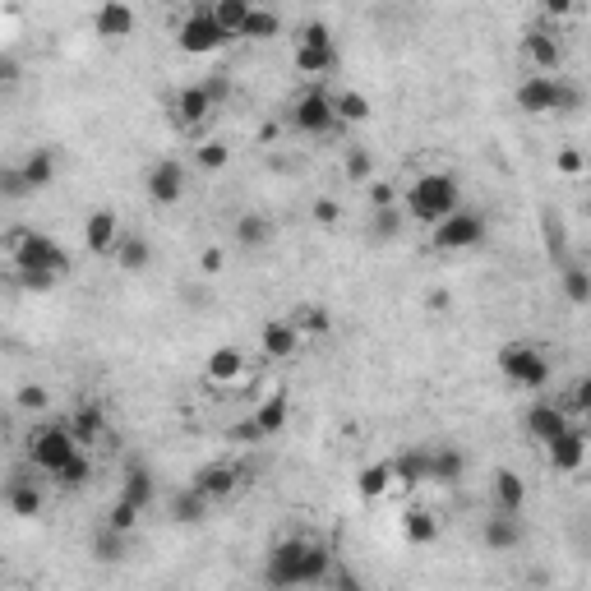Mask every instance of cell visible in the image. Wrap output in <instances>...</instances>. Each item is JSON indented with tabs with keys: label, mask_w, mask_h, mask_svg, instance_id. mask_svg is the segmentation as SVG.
Here are the masks:
<instances>
[{
	"label": "cell",
	"mask_w": 591,
	"mask_h": 591,
	"mask_svg": "<svg viewBox=\"0 0 591 591\" xmlns=\"http://www.w3.org/2000/svg\"><path fill=\"white\" fill-rule=\"evenodd\" d=\"M356 490H361V499H384L388 490H393V467H388V462L361 467L356 471Z\"/></svg>",
	"instance_id": "obj_36"
},
{
	"label": "cell",
	"mask_w": 591,
	"mask_h": 591,
	"mask_svg": "<svg viewBox=\"0 0 591 591\" xmlns=\"http://www.w3.org/2000/svg\"><path fill=\"white\" fill-rule=\"evenodd\" d=\"M231 162V148L222 144V139H208V144L194 148V167L199 171H222Z\"/></svg>",
	"instance_id": "obj_45"
},
{
	"label": "cell",
	"mask_w": 591,
	"mask_h": 591,
	"mask_svg": "<svg viewBox=\"0 0 591 591\" xmlns=\"http://www.w3.org/2000/svg\"><path fill=\"white\" fill-rule=\"evenodd\" d=\"M370 116H374V107L361 88H338L333 93V121H338V130L342 125H365Z\"/></svg>",
	"instance_id": "obj_27"
},
{
	"label": "cell",
	"mask_w": 591,
	"mask_h": 591,
	"mask_svg": "<svg viewBox=\"0 0 591 591\" xmlns=\"http://www.w3.org/2000/svg\"><path fill=\"white\" fill-rule=\"evenodd\" d=\"M199 268H204L208 278H218L222 268H227V254H222V245H208V250L199 254Z\"/></svg>",
	"instance_id": "obj_56"
},
{
	"label": "cell",
	"mask_w": 591,
	"mask_h": 591,
	"mask_svg": "<svg viewBox=\"0 0 591 591\" xmlns=\"http://www.w3.org/2000/svg\"><path fill=\"white\" fill-rule=\"evenodd\" d=\"M245 374V351L241 347H213L204 361V379L208 384H236Z\"/></svg>",
	"instance_id": "obj_25"
},
{
	"label": "cell",
	"mask_w": 591,
	"mask_h": 591,
	"mask_svg": "<svg viewBox=\"0 0 591 591\" xmlns=\"http://www.w3.org/2000/svg\"><path fill=\"white\" fill-rule=\"evenodd\" d=\"M236 241H241V250H268L273 222H268L264 213H241V218H236Z\"/></svg>",
	"instance_id": "obj_35"
},
{
	"label": "cell",
	"mask_w": 591,
	"mask_h": 591,
	"mask_svg": "<svg viewBox=\"0 0 591 591\" xmlns=\"http://www.w3.org/2000/svg\"><path fill=\"white\" fill-rule=\"evenodd\" d=\"M116 268H125V273H144L148 264H153V245L144 241V236H134V231H125L121 245H116Z\"/></svg>",
	"instance_id": "obj_32"
},
{
	"label": "cell",
	"mask_w": 591,
	"mask_h": 591,
	"mask_svg": "<svg viewBox=\"0 0 591 591\" xmlns=\"http://www.w3.org/2000/svg\"><path fill=\"white\" fill-rule=\"evenodd\" d=\"M208 14H213L222 33L236 42V37H241V28H245V14H250V0H213V5H208Z\"/></svg>",
	"instance_id": "obj_37"
},
{
	"label": "cell",
	"mask_w": 591,
	"mask_h": 591,
	"mask_svg": "<svg viewBox=\"0 0 591 591\" xmlns=\"http://www.w3.org/2000/svg\"><path fill=\"white\" fill-rule=\"evenodd\" d=\"M513 102L527 116H573V111L587 107V93L568 74H527L518 93H513Z\"/></svg>",
	"instance_id": "obj_3"
},
{
	"label": "cell",
	"mask_w": 591,
	"mask_h": 591,
	"mask_svg": "<svg viewBox=\"0 0 591 591\" xmlns=\"http://www.w3.org/2000/svg\"><path fill=\"white\" fill-rule=\"evenodd\" d=\"M522 56H527L531 74H564V42L555 28H531L522 37Z\"/></svg>",
	"instance_id": "obj_13"
},
{
	"label": "cell",
	"mask_w": 591,
	"mask_h": 591,
	"mask_svg": "<svg viewBox=\"0 0 591 591\" xmlns=\"http://www.w3.org/2000/svg\"><path fill=\"white\" fill-rule=\"evenodd\" d=\"M425 305H430V310H448V291H430V301H425Z\"/></svg>",
	"instance_id": "obj_59"
},
{
	"label": "cell",
	"mask_w": 591,
	"mask_h": 591,
	"mask_svg": "<svg viewBox=\"0 0 591 591\" xmlns=\"http://www.w3.org/2000/svg\"><path fill=\"white\" fill-rule=\"evenodd\" d=\"M402 227H407V213H402V204H393V208H374L370 213V241H398L402 236Z\"/></svg>",
	"instance_id": "obj_38"
},
{
	"label": "cell",
	"mask_w": 591,
	"mask_h": 591,
	"mask_svg": "<svg viewBox=\"0 0 591 591\" xmlns=\"http://www.w3.org/2000/svg\"><path fill=\"white\" fill-rule=\"evenodd\" d=\"M227 439H231V444H259L264 435H259V425H254V421H241V425H231V430H227Z\"/></svg>",
	"instance_id": "obj_57"
},
{
	"label": "cell",
	"mask_w": 591,
	"mask_h": 591,
	"mask_svg": "<svg viewBox=\"0 0 591 591\" xmlns=\"http://www.w3.org/2000/svg\"><path fill=\"white\" fill-rule=\"evenodd\" d=\"M19 171H24V185L33 194H42V190H51V185H56V153H51V148H33V153L24 157V162H19Z\"/></svg>",
	"instance_id": "obj_26"
},
{
	"label": "cell",
	"mask_w": 591,
	"mask_h": 591,
	"mask_svg": "<svg viewBox=\"0 0 591 591\" xmlns=\"http://www.w3.org/2000/svg\"><path fill=\"white\" fill-rule=\"evenodd\" d=\"M241 476H245V471H241V467H231V462H204V467L194 471L190 490H199L208 504H222V499H231V495H236V490L245 485Z\"/></svg>",
	"instance_id": "obj_14"
},
{
	"label": "cell",
	"mask_w": 591,
	"mask_h": 591,
	"mask_svg": "<svg viewBox=\"0 0 591 591\" xmlns=\"http://www.w3.org/2000/svg\"><path fill=\"white\" fill-rule=\"evenodd\" d=\"M324 587H328V591H365V582L356 578V573H351V568L338 559V564H333V573L324 578Z\"/></svg>",
	"instance_id": "obj_50"
},
{
	"label": "cell",
	"mask_w": 591,
	"mask_h": 591,
	"mask_svg": "<svg viewBox=\"0 0 591 591\" xmlns=\"http://www.w3.org/2000/svg\"><path fill=\"white\" fill-rule=\"evenodd\" d=\"M545 250L555 254L559 264H568V241H564V227H559L550 213H545Z\"/></svg>",
	"instance_id": "obj_51"
},
{
	"label": "cell",
	"mask_w": 591,
	"mask_h": 591,
	"mask_svg": "<svg viewBox=\"0 0 591 591\" xmlns=\"http://www.w3.org/2000/svg\"><path fill=\"white\" fill-rule=\"evenodd\" d=\"M278 33H282V14L268 10V5H250L245 28H241L245 42H268V37H278ZM241 37H236V42H241Z\"/></svg>",
	"instance_id": "obj_34"
},
{
	"label": "cell",
	"mask_w": 591,
	"mask_h": 591,
	"mask_svg": "<svg viewBox=\"0 0 591 591\" xmlns=\"http://www.w3.org/2000/svg\"><path fill=\"white\" fill-rule=\"evenodd\" d=\"M93 28H97V37H130L139 28V14L125 0H107V5H97Z\"/></svg>",
	"instance_id": "obj_24"
},
{
	"label": "cell",
	"mask_w": 591,
	"mask_h": 591,
	"mask_svg": "<svg viewBox=\"0 0 591 591\" xmlns=\"http://www.w3.org/2000/svg\"><path fill=\"white\" fill-rule=\"evenodd\" d=\"M0 199H10V204H24V199H33V190L24 185V171H19V162H14V167H0Z\"/></svg>",
	"instance_id": "obj_46"
},
{
	"label": "cell",
	"mask_w": 591,
	"mask_h": 591,
	"mask_svg": "<svg viewBox=\"0 0 591 591\" xmlns=\"http://www.w3.org/2000/svg\"><path fill=\"white\" fill-rule=\"evenodd\" d=\"M144 190L157 208H176L185 199V190H190V171H185L181 157H157L144 171Z\"/></svg>",
	"instance_id": "obj_11"
},
{
	"label": "cell",
	"mask_w": 591,
	"mask_h": 591,
	"mask_svg": "<svg viewBox=\"0 0 591 591\" xmlns=\"http://www.w3.org/2000/svg\"><path fill=\"white\" fill-rule=\"evenodd\" d=\"M287 416H291V398L287 393H273V398H264L254 407L250 421L259 425V435L268 439V435H282V430H287Z\"/></svg>",
	"instance_id": "obj_30"
},
{
	"label": "cell",
	"mask_w": 591,
	"mask_h": 591,
	"mask_svg": "<svg viewBox=\"0 0 591 591\" xmlns=\"http://www.w3.org/2000/svg\"><path fill=\"white\" fill-rule=\"evenodd\" d=\"M402 536H407V545H435L439 518L430 508H407V513H402Z\"/></svg>",
	"instance_id": "obj_33"
},
{
	"label": "cell",
	"mask_w": 591,
	"mask_h": 591,
	"mask_svg": "<svg viewBox=\"0 0 591 591\" xmlns=\"http://www.w3.org/2000/svg\"><path fill=\"white\" fill-rule=\"evenodd\" d=\"M287 125L305 139H324V134H338V121H333V93L319 84H310L305 93H296V102L287 107Z\"/></svg>",
	"instance_id": "obj_8"
},
{
	"label": "cell",
	"mask_w": 591,
	"mask_h": 591,
	"mask_svg": "<svg viewBox=\"0 0 591 591\" xmlns=\"http://www.w3.org/2000/svg\"><path fill=\"white\" fill-rule=\"evenodd\" d=\"M125 541H130V536H121V531H111L107 522H102V527L93 531V559H97V564H121V559L130 555Z\"/></svg>",
	"instance_id": "obj_40"
},
{
	"label": "cell",
	"mask_w": 591,
	"mask_h": 591,
	"mask_svg": "<svg viewBox=\"0 0 591 591\" xmlns=\"http://www.w3.org/2000/svg\"><path fill=\"white\" fill-rule=\"evenodd\" d=\"M485 236H490V222H485V213H476V208H458V213H448L439 227H430V245L444 254L476 250V245H485Z\"/></svg>",
	"instance_id": "obj_9"
},
{
	"label": "cell",
	"mask_w": 591,
	"mask_h": 591,
	"mask_svg": "<svg viewBox=\"0 0 591 591\" xmlns=\"http://www.w3.org/2000/svg\"><path fill=\"white\" fill-rule=\"evenodd\" d=\"M213 97H208L204 84H185L176 88V97H171V121L181 125V130H199V125L213 121Z\"/></svg>",
	"instance_id": "obj_15"
},
{
	"label": "cell",
	"mask_w": 591,
	"mask_h": 591,
	"mask_svg": "<svg viewBox=\"0 0 591 591\" xmlns=\"http://www.w3.org/2000/svg\"><path fill=\"white\" fill-rule=\"evenodd\" d=\"M398 204L411 222L439 227L448 213L462 208V185H458V176H448V171H425V176H416V181L407 185V199H398Z\"/></svg>",
	"instance_id": "obj_2"
},
{
	"label": "cell",
	"mask_w": 591,
	"mask_h": 591,
	"mask_svg": "<svg viewBox=\"0 0 591 591\" xmlns=\"http://www.w3.org/2000/svg\"><path fill=\"white\" fill-rule=\"evenodd\" d=\"M74 453H79V444H74V435L65 430V421H37L24 435V462L33 471H42V476L65 471L74 462Z\"/></svg>",
	"instance_id": "obj_5"
},
{
	"label": "cell",
	"mask_w": 591,
	"mask_h": 591,
	"mask_svg": "<svg viewBox=\"0 0 591 591\" xmlns=\"http://www.w3.org/2000/svg\"><path fill=\"white\" fill-rule=\"evenodd\" d=\"M430 481L448 485V490H458V485L467 481V453H462L458 444L430 448Z\"/></svg>",
	"instance_id": "obj_22"
},
{
	"label": "cell",
	"mask_w": 591,
	"mask_h": 591,
	"mask_svg": "<svg viewBox=\"0 0 591 591\" xmlns=\"http://www.w3.org/2000/svg\"><path fill=\"white\" fill-rule=\"evenodd\" d=\"M527 541V522L522 513H490L481 522V545L485 550H495V555H508V550H518Z\"/></svg>",
	"instance_id": "obj_18"
},
{
	"label": "cell",
	"mask_w": 591,
	"mask_h": 591,
	"mask_svg": "<svg viewBox=\"0 0 591 591\" xmlns=\"http://www.w3.org/2000/svg\"><path fill=\"white\" fill-rule=\"evenodd\" d=\"M208 499L199 495V490H190V485H185V490H176V495H171V504H167V513H171V522H181V527H199V522H208Z\"/></svg>",
	"instance_id": "obj_29"
},
{
	"label": "cell",
	"mask_w": 591,
	"mask_h": 591,
	"mask_svg": "<svg viewBox=\"0 0 591 591\" xmlns=\"http://www.w3.org/2000/svg\"><path fill=\"white\" fill-rule=\"evenodd\" d=\"M204 88H208V97H213V107H222V102H227V97H231V79H227V74H208V79H204Z\"/></svg>",
	"instance_id": "obj_55"
},
{
	"label": "cell",
	"mask_w": 591,
	"mask_h": 591,
	"mask_svg": "<svg viewBox=\"0 0 591 591\" xmlns=\"http://www.w3.org/2000/svg\"><path fill=\"white\" fill-rule=\"evenodd\" d=\"M499 374L513 388H545L555 379V361L536 342H504L499 347Z\"/></svg>",
	"instance_id": "obj_6"
},
{
	"label": "cell",
	"mask_w": 591,
	"mask_h": 591,
	"mask_svg": "<svg viewBox=\"0 0 591 591\" xmlns=\"http://www.w3.org/2000/svg\"><path fill=\"white\" fill-rule=\"evenodd\" d=\"M291 65H296V74H305V79H324V74L338 70V42H333V28H328L324 19H314V24H305L301 33H296V56H291Z\"/></svg>",
	"instance_id": "obj_7"
},
{
	"label": "cell",
	"mask_w": 591,
	"mask_h": 591,
	"mask_svg": "<svg viewBox=\"0 0 591 591\" xmlns=\"http://www.w3.org/2000/svg\"><path fill=\"white\" fill-rule=\"evenodd\" d=\"M559 291L568 296V305H587L591 301V273L582 264H564V278H559Z\"/></svg>",
	"instance_id": "obj_42"
},
{
	"label": "cell",
	"mask_w": 591,
	"mask_h": 591,
	"mask_svg": "<svg viewBox=\"0 0 591 591\" xmlns=\"http://www.w3.org/2000/svg\"><path fill=\"white\" fill-rule=\"evenodd\" d=\"M259 351L268 361H296L301 333L291 328V319H268V324H259Z\"/></svg>",
	"instance_id": "obj_20"
},
{
	"label": "cell",
	"mask_w": 591,
	"mask_h": 591,
	"mask_svg": "<svg viewBox=\"0 0 591 591\" xmlns=\"http://www.w3.org/2000/svg\"><path fill=\"white\" fill-rule=\"evenodd\" d=\"M545 14H550V19H555V14H573V5H568V0H545Z\"/></svg>",
	"instance_id": "obj_58"
},
{
	"label": "cell",
	"mask_w": 591,
	"mask_h": 591,
	"mask_svg": "<svg viewBox=\"0 0 591 591\" xmlns=\"http://www.w3.org/2000/svg\"><path fill=\"white\" fill-rule=\"evenodd\" d=\"M0 435H5V421H0Z\"/></svg>",
	"instance_id": "obj_60"
},
{
	"label": "cell",
	"mask_w": 591,
	"mask_h": 591,
	"mask_svg": "<svg viewBox=\"0 0 591 591\" xmlns=\"http://www.w3.org/2000/svg\"><path fill=\"white\" fill-rule=\"evenodd\" d=\"M310 218H314V227L333 231V227H338V222H342V204H338V199H328V194H324V199H314V204H310Z\"/></svg>",
	"instance_id": "obj_49"
},
{
	"label": "cell",
	"mask_w": 591,
	"mask_h": 591,
	"mask_svg": "<svg viewBox=\"0 0 591 591\" xmlns=\"http://www.w3.org/2000/svg\"><path fill=\"white\" fill-rule=\"evenodd\" d=\"M342 176H347L351 185H370L374 181V153L361 144H351L347 157H342Z\"/></svg>",
	"instance_id": "obj_41"
},
{
	"label": "cell",
	"mask_w": 591,
	"mask_h": 591,
	"mask_svg": "<svg viewBox=\"0 0 591 591\" xmlns=\"http://www.w3.org/2000/svg\"><path fill=\"white\" fill-rule=\"evenodd\" d=\"M51 481L61 485V490H84V485L93 481V458H88L84 448H79V453H74V462H70V467H65V471H56Z\"/></svg>",
	"instance_id": "obj_43"
},
{
	"label": "cell",
	"mask_w": 591,
	"mask_h": 591,
	"mask_svg": "<svg viewBox=\"0 0 591 591\" xmlns=\"http://www.w3.org/2000/svg\"><path fill=\"white\" fill-rule=\"evenodd\" d=\"M121 218L111 213V208H97V213H88L84 222V250L97 254V259H111L116 254V245H121Z\"/></svg>",
	"instance_id": "obj_19"
},
{
	"label": "cell",
	"mask_w": 591,
	"mask_h": 591,
	"mask_svg": "<svg viewBox=\"0 0 591 591\" xmlns=\"http://www.w3.org/2000/svg\"><path fill=\"white\" fill-rule=\"evenodd\" d=\"M545 458H550V471H559V476L582 471V462H587V430H582V425H568L564 435L545 444Z\"/></svg>",
	"instance_id": "obj_17"
},
{
	"label": "cell",
	"mask_w": 591,
	"mask_h": 591,
	"mask_svg": "<svg viewBox=\"0 0 591 591\" xmlns=\"http://www.w3.org/2000/svg\"><path fill=\"white\" fill-rule=\"evenodd\" d=\"M153 495H157L153 471H148V467H139V462H134V467L125 471L121 495H116V499H125V504H134V508H139V513H148V504H153Z\"/></svg>",
	"instance_id": "obj_28"
},
{
	"label": "cell",
	"mask_w": 591,
	"mask_h": 591,
	"mask_svg": "<svg viewBox=\"0 0 591 591\" xmlns=\"http://www.w3.org/2000/svg\"><path fill=\"white\" fill-rule=\"evenodd\" d=\"M568 425H573V421H568V411L559 407L555 398H536L527 407V416H522V430H527L536 444H550V439H559Z\"/></svg>",
	"instance_id": "obj_16"
},
{
	"label": "cell",
	"mask_w": 591,
	"mask_h": 591,
	"mask_svg": "<svg viewBox=\"0 0 591 591\" xmlns=\"http://www.w3.org/2000/svg\"><path fill=\"white\" fill-rule=\"evenodd\" d=\"M14 407L28 411V416H47L51 388H42V384H19V388H14Z\"/></svg>",
	"instance_id": "obj_44"
},
{
	"label": "cell",
	"mask_w": 591,
	"mask_h": 591,
	"mask_svg": "<svg viewBox=\"0 0 591 591\" xmlns=\"http://www.w3.org/2000/svg\"><path fill=\"white\" fill-rule=\"evenodd\" d=\"M365 199H370V213H374V208H393V204H398V185L384 181V176H374V181L365 185Z\"/></svg>",
	"instance_id": "obj_48"
},
{
	"label": "cell",
	"mask_w": 591,
	"mask_h": 591,
	"mask_svg": "<svg viewBox=\"0 0 591 591\" xmlns=\"http://www.w3.org/2000/svg\"><path fill=\"white\" fill-rule=\"evenodd\" d=\"M5 508L14 518H42L47 513V490L37 485V471L33 467H19L5 481Z\"/></svg>",
	"instance_id": "obj_12"
},
{
	"label": "cell",
	"mask_w": 591,
	"mask_h": 591,
	"mask_svg": "<svg viewBox=\"0 0 591 591\" xmlns=\"http://www.w3.org/2000/svg\"><path fill=\"white\" fill-rule=\"evenodd\" d=\"M227 42L231 37L218 28V19L208 14V5H194L181 19V28H176V47H181L185 56H213V51H222Z\"/></svg>",
	"instance_id": "obj_10"
},
{
	"label": "cell",
	"mask_w": 591,
	"mask_h": 591,
	"mask_svg": "<svg viewBox=\"0 0 591 591\" xmlns=\"http://www.w3.org/2000/svg\"><path fill=\"white\" fill-rule=\"evenodd\" d=\"M14 282H19L24 291H37V296H42V291L61 287V278H51V273H14Z\"/></svg>",
	"instance_id": "obj_53"
},
{
	"label": "cell",
	"mask_w": 591,
	"mask_h": 591,
	"mask_svg": "<svg viewBox=\"0 0 591 591\" xmlns=\"http://www.w3.org/2000/svg\"><path fill=\"white\" fill-rule=\"evenodd\" d=\"M388 467H393V485L421 490V485H430V448H421V444L402 448V453L388 462Z\"/></svg>",
	"instance_id": "obj_21"
},
{
	"label": "cell",
	"mask_w": 591,
	"mask_h": 591,
	"mask_svg": "<svg viewBox=\"0 0 591 591\" xmlns=\"http://www.w3.org/2000/svg\"><path fill=\"white\" fill-rule=\"evenodd\" d=\"M555 171H564V176H582V171H587V157H582L578 148H559V153H555Z\"/></svg>",
	"instance_id": "obj_52"
},
{
	"label": "cell",
	"mask_w": 591,
	"mask_h": 591,
	"mask_svg": "<svg viewBox=\"0 0 591 591\" xmlns=\"http://www.w3.org/2000/svg\"><path fill=\"white\" fill-rule=\"evenodd\" d=\"M19 79H24V65H19V56L0 51V88H14Z\"/></svg>",
	"instance_id": "obj_54"
},
{
	"label": "cell",
	"mask_w": 591,
	"mask_h": 591,
	"mask_svg": "<svg viewBox=\"0 0 591 591\" xmlns=\"http://www.w3.org/2000/svg\"><path fill=\"white\" fill-rule=\"evenodd\" d=\"M102 522H107L111 531H121V536H130V531L139 527V508H134V504H125V499H116V504L107 508V518H102Z\"/></svg>",
	"instance_id": "obj_47"
},
{
	"label": "cell",
	"mask_w": 591,
	"mask_h": 591,
	"mask_svg": "<svg viewBox=\"0 0 591 591\" xmlns=\"http://www.w3.org/2000/svg\"><path fill=\"white\" fill-rule=\"evenodd\" d=\"M338 555L328 550L324 541H310V536H282V541L268 545L264 555V587L268 591H301V587H324V578L333 573Z\"/></svg>",
	"instance_id": "obj_1"
},
{
	"label": "cell",
	"mask_w": 591,
	"mask_h": 591,
	"mask_svg": "<svg viewBox=\"0 0 591 591\" xmlns=\"http://www.w3.org/2000/svg\"><path fill=\"white\" fill-rule=\"evenodd\" d=\"M291 328L301 333V342L305 338H328V333H333V314L319 310V305H301V310L291 314Z\"/></svg>",
	"instance_id": "obj_39"
},
{
	"label": "cell",
	"mask_w": 591,
	"mask_h": 591,
	"mask_svg": "<svg viewBox=\"0 0 591 591\" xmlns=\"http://www.w3.org/2000/svg\"><path fill=\"white\" fill-rule=\"evenodd\" d=\"M10 264L14 273H51V278H70V250L47 231H14L10 236Z\"/></svg>",
	"instance_id": "obj_4"
},
{
	"label": "cell",
	"mask_w": 591,
	"mask_h": 591,
	"mask_svg": "<svg viewBox=\"0 0 591 591\" xmlns=\"http://www.w3.org/2000/svg\"><path fill=\"white\" fill-rule=\"evenodd\" d=\"M65 430H70L74 444L88 453V444H97V439L107 435V421H102V411L97 407H74V416L65 421Z\"/></svg>",
	"instance_id": "obj_31"
},
{
	"label": "cell",
	"mask_w": 591,
	"mask_h": 591,
	"mask_svg": "<svg viewBox=\"0 0 591 591\" xmlns=\"http://www.w3.org/2000/svg\"><path fill=\"white\" fill-rule=\"evenodd\" d=\"M490 490H495V513H522L527 508V481L513 467H499L490 476Z\"/></svg>",
	"instance_id": "obj_23"
}]
</instances>
